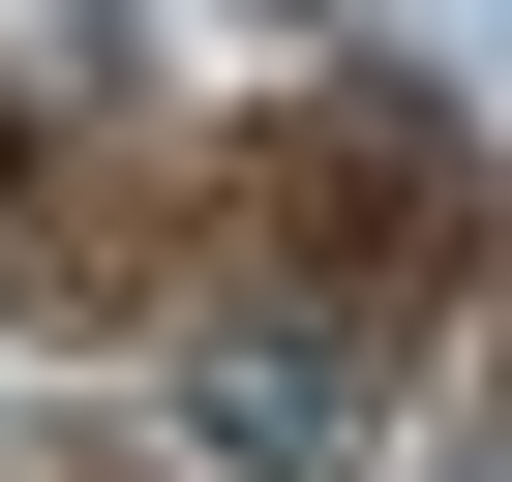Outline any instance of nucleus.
Masks as SVG:
<instances>
[{
    "label": "nucleus",
    "mask_w": 512,
    "mask_h": 482,
    "mask_svg": "<svg viewBox=\"0 0 512 482\" xmlns=\"http://www.w3.org/2000/svg\"><path fill=\"white\" fill-rule=\"evenodd\" d=\"M181 452L332 482V452H362V362H332V332H181Z\"/></svg>",
    "instance_id": "f257e3e1"
}]
</instances>
